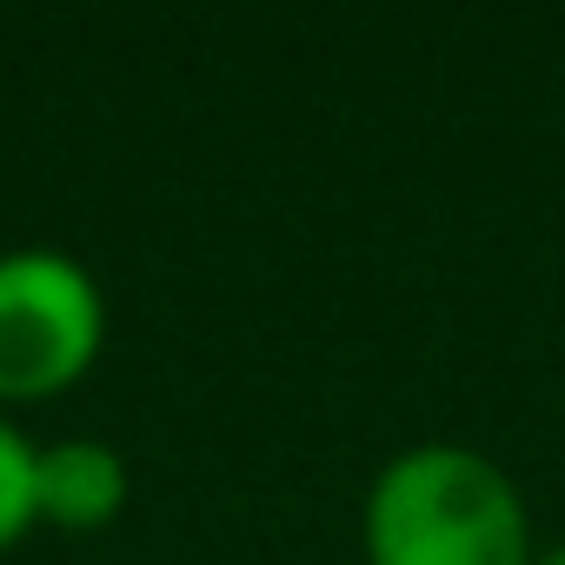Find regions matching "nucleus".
<instances>
[{
    "instance_id": "obj_1",
    "label": "nucleus",
    "mask_w": 565,
    "mask_h": 565,
    "mask_svg": "<svg viewBox=\"0 0 565 565\" xmlns=\"http://www.w3.org/2000/svg\"><path fill=\"white\" fill-rule=\"evenodd\" d=\"M366 565H532V512L519 479L459 439L393 452L360 505Z\"/></svg>"
},
{
    "instance_id": "obj_2",
    "label": "nucleus",
    "mask_w": 565,
    "mask_h": 565,
    "mask_svg": "<svg viewBox=\"0 0 565 565\" xmlns=\"http://www.w3.org/2000/svg\"><path fill=\"white\" fill-rule=\"evenodd\" d=\"M107 347V294L67 246L0 253V406L74 393Z\"/></svg>"
},
{
    "instance_id": "obj_3",
    "label": "nucleus",
    "mask_w": 565,
    "mask_h": 565,
    "mask_svg": "<svg viewBox=\"0 0 565 565\" xmlns=\"http://www.w3.org/2000/svg\"><path fill=\"white\" fill-rule=\"evenodd\" d=\"M134 499V472L107 439H47L34 452V519L61 525V532H100L127 512Z\"/></svg>"
},
{
    "instance_id": "obj_4",
    "label": "nucleus",
    "mask_w": 565,
    "mask_h": 565,
    "mask_svg": "<svg viewBox=\"0 0 565 565\" xmlns=\"http://www.w3.org/2000/svg\"><path fill=\"white\" fill-rule=\"evenodd\" d=\"M34 439L0 413V552L21 545L41 519H34Z\"/></svg>"
},
{
    "instance_id": "obj_5",
    "label": "nucleus",
    "mask_w": 565,
    "mask_h": 565,
    "mask_svg": "<svg viewBox=\"0 0 565 565\" xmlns=\"http://www.w3.org/2000/svg\"><path fill=\"white\" fill-rule=\"evenodd\" d=\"M532 565H565V545H539V558Z\"/></svg>"
}]
</instances>
